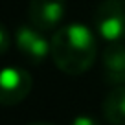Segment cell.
Returning a JSON list of instances; mask_svg holds the SVG:
<instances>
[{
  "label": "cell",
  "mask_w": 125,
  "mask_h": 125,
  "mask_svg": "<svg viewBox=\"0 0 125 125\" xmlns=\"http://www.w3.org/2000/svg\"><path fill=\"white\" fill-rule=\"evenodd\" d=\"M50 57L62 74H85L94 66L98 57L96 35L81 22L59 26L50 39Z\"/></svg>",
  "instance_id": "1"
},
{
  "label": "cell",
  "mask_w": 125,
  "mask_h": 125,
  "mask_svg": "<svg viewBox=\"0 0 125 125\" xmlns=\"http://www.w3.org/2000/svg\"><path fill=\"white\" fill-rule=\"evenodd\" d=\"M94 26L107 44L125 42V0H101L94 13Z\"/></svg>",
  "instance_id": "2"
},
{
  "label": "cell",
  "mask_w": 125,
  "mask_h": 125,
  "mask_svg": "<svg viewBox=\"0 0 125 125\" xmlns=\"http://www.w3.org/2000/svg\"><path fill=\"white\" fill-rule=\"evenodd\" d=\"M30 72L20 66H6L0 70V105L15 107L22 103L31 92Z\"/></svg>",
  "instance_id": "3"
},
{
  "label": "cell",
  "mask_w": 125,
  "mask_h": 125,
  "mask_svg": "<svg viewBox=\"0 0 125 125\" xmlns=\"http://www.w3.org/2000/svg\"><path fill=\"white\" fill-rule=\"evenodd\" d=\"M15 44L20 53L33 64H39L50 57V41L44 37V31L31 24H22L15 30Z\"/></svg>",
  "instance_id": "4"
},
{
  "label": "cell",
  "mask_w": 125,
  "mask_h": 125,
  "mask_svg": "<svg viewBox=\"0 0 125 125\" xmlns=\"http://www.w3.org/2000/svg\"><path fill=\"white\" fill-rule=\"evenodd\" d=\"M66 13V0H30L28 19L41 31H52L61 26Z\"/></svg>",
  "instance_id": "5"
},
{
  "label": "cell",
  "mask_w": 125,
  "mask_h": 125,
  "mask_svg": "<svg viewBox=\"0 0 125 125\" xmlns=\"http://www.w3.org/2000/svg\"><path fill=\"white\" fill-rule=\"evenodd\" d=\"M103 75L112 86L125 85V42L107 44L103 52Z\"/></svg>",
  "instance_id": "6"
},
{
  "label": "cell",
  "mask_w": 125,
  "mask_h": 125,
  "mask_svg": "<svg viewBox=\"0 0 125 125\" xmlns=\"http://www.w3.org/2000/svg\"><path fill=\"white\" fill-rule=\"evenodd\" d=\"M103 118L110 125H125V85H118L103 99Z\"/></svg>",
  "instance_id": "7"
},
{
  "label": "cell",
  "mask_w": 125,
  "mask_h": 125,
  "mask_svg": "<svg viewBox=\"0 0 125 125\" xmlns=\"http://www.w3.org/2000/svg\"><path fill=\"white\" fill-rule=\"evenodd\" d=\"M11 46V35H9V30L6 28V24L0 20V55H4L6 52Z\"/></svg>",
  "instance_id": "8"
},
{
  "label": "cell",
  "mask_w": 125,
  "mask_h": 125,
  "mask_svg": "<svg viewBox=\"0 0 125 125\" xmlns=\"http://www.w3.org/2000/svg\"><path fill=\"white\" fill-rule=\"evenodd\" d=\"M70 125H99V123H98V120L92 118V116H77V118L72 120Z\"/></svg>",
  "instance_id": "9"
},
{
  "label": "cell",
  "mask_w": 125,
  "mask_h": 125,
  "mask_svg": "<svg viewBox=\"0 0 125 125\" xmlns=\"http://www.w3.org/2000/svg\"><path fill=\"white\" fill-rule=\"evenodd\" d=\"M28 125H53V123H48V121H33V123H28Z\"/></svg>",
  "instance_id": "10"
}]
</instances>
